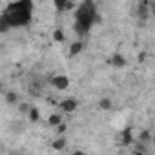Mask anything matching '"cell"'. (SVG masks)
<instances>
[{
  "instance_id": "1",
  "label": "cell",
  "mask_w": 155,
  "mask_h": 155,
  "mask_svg": "<svg viewBox=\"0 0 155 155\" xmlns=\"http://www.w3.org/2000/svg\"><path fill=\"white\" fill-rule=\"evenodd\" d=\"M33 18V0H13L0 15V33L29 26Z\"/></svg>"
},
{
  "instance_id": "2",
  "label": "cell",
  "mask_w": 155,
  "mask_h": 155,
  "mask_svg": "<svg viewBox=\"0 0 155 155\" xmlns=\"http://www.w3.org/2000/svg\"><path fill=\"white\" fill-rule=\"evenodd\" d=\"M75 18H88L91 22H99V15H97V6L93 0H84V2L77 8Z\"/></svg>"
},
{
  "instance_id": "3",
  "label": "cell",
  "mask_w": 155,
  "mask_h": 155,
  "mask_svg": "<svg viewBox=\"0 0 155 155\" xmlns=\"http://www.w3.org/2000/svg\"><path fill=\"white\" fill-rule=\"evenodd\" d=\"M93 24H95V22H91V20H88V18H75V24H73L75 35L79 37V38L86 37V35H88V33L91 31Z\"/></svg>"
},
{
  "instance_id": "4",
  "label": "cell",
  "mask_w": 155,
  "mask_h": 155,
  "mask_svg": "<svg viewBox=\"0 0 155 155\" xmlns=\"http://www.w3.org/2000/svg\"><path fill=\"white\" fill-rule=\"evenodd\" d=\"M150 13H151V2L150 0H140L139 6H137V17L140 20V26H146V22L150 18Z\"/></svg>"
},
{
  "instance_id": "5",
  "label": "cell",
  "mask_w": 155,
  "mask_h": 155,
  "mask_svg": "<svg viewBox=\"0 0 155 155\" xmlns=\"http://www.w3.org/2000/svg\"><path fill=\"white\" fill-rule=\"evenodd\" d=\"M51 86L57 90V91H64L69 88V77L68 75H55L51 77Z\"/></svg>"
},
{
  "instance_id": "6",
  "label": "cell",
  "mask_w": 155,
  "mask_h": 155,
  "mask_svg": "<svg viewBox=\"0 0 155 155\" xmlns=\"http://www.w3.org/2000/svg\"><path fill=\"white\" fill-rule=\"evenodd\" d=\"M133 142H135V139H133V130H131V126H128V128L122 130L120 135L117 137V144H120V146H130V144H133Z\"/></svg>"
},
{
  "instance_id": "7",
  "label": "cell",
  "mask_w": 155,
  "mask_h": 155,
  "mask_svg": "<svg viewBox=\"0 0 155 155\" xmlns=\"http://www.w3.org/2000/svg\"><path fill=\"white\" fill-rule=\"evenodd\" d=\"M110 64H111V68H115V69H122V68H126L128 60H126V57H124L122 53H111Z\"/></svg>"
},
{
  "instance_id": "8",
  "label": "cell",
  "mask_w": 155,
  "mask_h": 155,
  "mask_svg": "<svg viewBox=\"0 0 155 155\" xmlns=\"http://www.w3.org/2000/svg\"><path fill=\"white\" fill-rule=\"evenodd\" d=\"M58 108H60V111H64V113H73L77 108H79V102H77L75 99H64V101L58 102Z\"/></svg>"
},
{
  "instance_id": "9",
  "label": "cell",
  "mask_w": 155,
  "mask_h": 155,
  "mask_svg": "<svg viewBox=\"0 0 155 155\" xmlns=\"http://www.w3.org/2000/svg\"><path fill=\"white\" fill-rule=\"evenodd\" d=\"M82 51H84V42H82V40H75V42H71L68 55L73 58V57H77V55H81Z\"/></svg>"
},
{
  "instance_id": "10",
  "label": "cell",
  "mask_w": 155,
  "mask_h": 155,
  "mask_svg": "<svg viewBox=\"0 0 155 155\" xmlns=\"http://www.w3.org/2000/svg\"><path fill=\"white\" fill-rule=\"evenodd\" d=\"M99 108H101L102 111H110V110L113 108L111 99H110V97H101V99H99Z\"/></svg>"
},
{
  "instance_id": "11",
  "label": "cell",
  "mask_w": 155,
  "mask_h": 155,
  "mask_svg": "<svg viewBox=\"0 0 155 155\" xmlns=\"http://www.w3.org/2000/svg\"><path fill=\"white\" fill-rule=\"evenodd\" d=\"M26 115H28L29 122H38V120H40V111H38V108H35V106H31Z\"/></svg>"
},
{
  "instance_id": "12",
  "label": "cell",
  "mask_w": 155,
  "mask_h": 155,
  "mask_svg": "<svg viewBox=\"0 0 155 155\" xmlns=\"http://www.w3.org/2000/svg\"><path fill=\"white\" fill-rule=\"evenodd\" d=\"M66 144H68V140H66L64 137H58L57 140L51 142V148H53L55 151H62V150H66Z\"/></svg>"
},
{
  "instance_id": "13",
  "label": "cell",
  "mask_w": 155,
  "mask_h": 155,
  "mask_svg": "<svg viewBox=\"0 0 155 155\" xmlns=\"http://www.w3.org/2000/svg\"><path fill=\"white\" fill-rule=\"evenodd\" d=\"M4 101H6V104H17L18 102V93L17 91H8Z\"/></svg>"
},
{
  "instance_id": "14",
  "label": "cell",
  "mask_w": 155,
  "mask_h": 155,
  "mask_svg": "<svg viewBox=\"0 0 155 155\" xmlns=\"http://www.w3.org/2000/svg\"><path fill=\"white\" fill-rule=\"evenodd\" d=\"M62 122V115L60 113H51L49 117H48V124L49 126H57V124H60Z\"/></svg>"
},
{
  "instance_id": "15",
  "label": "cell",
  "mask_w": 155,
  "mask_h": 155,
  "mask_svg": "<svg viewBox=\"0 0 155 155\" xmlns=\"http://www.w3.org/2000/svg\"><path fill=\"white\" fill-rule=\"evenodd\" d=\"M29 93H31L33 97H38V95L42 93V86H40L38 82H33V84L29 86Z\"/></svg>"
},
{
  "instance_id": "16",
  "label": "cell",
  "mask_w": 155,
  "mask_h": 155,
  "mask_svg": "<svg viewBox=\"0 0 155 155\" xmlns=\"http://www.w3.org/2000/svg\"><path fill=\"white\" fill-rule=\"evenodd\" d=\"M53 40H55V42H58V44H60V42H64V40H66L64 31H62V29H55V31H53Z\"/></svg>"
},
{
  "instance_id": "17",
  "label": "cell",
  "mask_w": 155,
  "mask_h": 155,
  "mask_svg": "<svg viewBox=\"0 0 155 155\" xmlns=\"http://www.w3.org/2000/svg\"><path fill=\"white\" fill-rule=\"evenodd\" d=\"M139 140H140V142H150V140H151V131H150V130H142L140 135H139Z\"/></svg>"
},
{
  "instance_id": "18",
  "label": "cell",
  "mask_w": 155,
  "mask_h": 155,
  "mask_svg": "<svg viewBox=\"0 0 155 155\" xmlns=\"http://www.w3.org/2000/svg\"><path fill=\"white\" fill-rule=\"evenodd\" d=\"M135 153H140V155H144V153H148V150H146V142H140V140H137V144H135V150H133Z\"/></svg>"
},
{
  "instance_id": "19",
  "label": "cell",
  "mask_w": 155,
  "mask_h": 155,
  "mask_svg": "<svg viewBox=\"0 0 155 155\" xmlns=\"http://www.w3.org/2000/svg\"><path fill=\"white\" fill-rule=\"evenodd\" d=\"M9 130L15 131V133H22V131H24V126H22L20 122H11V124H9Z\"/></svg>"
},
{
  "instance_id": "20",
  "label": "cell",
  "mask_w": 155,
  "mask_h": 155,
  "mask_svg": "<svg viewBox=\"0 0 155 155\" xmlns=\"http://www.w3.org/2000/svg\"><path fill=\"white\" fill-rule=\"evenodd\" d=\"M29 108H31V106H29L28 102H20V104H18V111H20V113H28Z\"/></svg>"
},
{
  "instance_id": "21",
  "label": "cell",
  "mask_w": 155,
  "mask_h": 155,
  "mask_svg": "<svg viewBox=\"0 0 155 155\" xmlns=\"http://www.w3.org/2000/svg\"><path fill=\"white\" fill-rule=\"evenodd\" d=\"M66 128H68V126H66L64 122H60V124H57V130H58V133H60V135H62V133L66 131Z\"/></svg>"
},
{
  "instance_id": "22",
  "label": "cell",
  "mask_w": 155,
  "mask_h": 155,
  "mask_svg": "<svg viewBox=\"0 0 155 155\" xmlns=\"http://www.w3.org/2000/svg\"><path fill=\"white\" fill-rule=\"evenodd\" d=\"M137 60H139V62H144V60H146V51H140V53L137 55Z\"/></svg>"
},
{
  "instance_id": "23",
  "label": "cell",
  "mask_w": 155,
  "mask_h": 155,
  "mask_svg": "<svg viewBox=\"0 0 155 155\" xmlns=\"http://www.w3.org/2000/svg\"><path fill=\"white\" fill-rule=\"evenodd\" d=\"M2 90H4V84H2V82H0V91H2Z\"/></svg>"
},
{
  "instance_id": "24",
  "label": "cell",
  "mask_w": 155,
  "mask_h": 155,
  "mask_svg": "<svg viewBox=\"0 0 155 155\" xmlns=\"http://www.w3.org/2000/svg\"><path fill=\"white\" fill-rule=\"evenodd\" d=\"M0 151H2V146H0Z\"/></svg>"
},
{
  "instance_id": "25",
  "label": "cell",
  "mask_w": 155,
  "mask_h": 155,
  "mask_svg": "<svg viewBox=\"0 0 155 155\" xmlns=\"http://www.w3.org/2000/svg\"><path fill=\"white\" fill-rule=\"evenodd\" d=\"M69 2H75V0H69Z\"/></svg>"
}]
</instances>
